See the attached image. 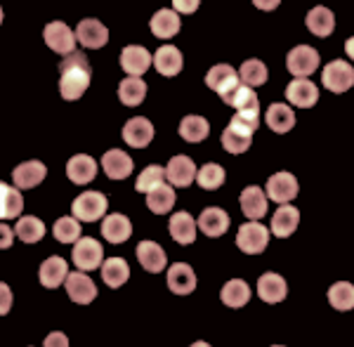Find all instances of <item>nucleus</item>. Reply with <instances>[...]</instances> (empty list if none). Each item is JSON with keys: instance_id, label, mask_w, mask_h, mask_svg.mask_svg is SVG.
<instances>
[{"instance_id": "nucleus-52", "label": "nucleus", "mask_w": 354, "mask_h": 347, "mask_svg": "<svg viewBox=\"0 0 354 347\" xmlns=\"http://www.w3.org/2000/svg\"><path fill=\"white\" fill-rule=\"evenodd\" d=\"M345 50H347V57H350V59H354V36L345 43Z\"/></svg>"}, {"instance_id": "nucleus-38", "label": "nucleus", "mask_w": 354, "mask_h": 347, "mask_svg": "<svg viewBox=\"0 0 354 347\" xmlns=\"http://www.w3.org/2000/svg\"><path fill=\"white\" fill-rule=\"evenodd\" d=\"M250 135L253 133H248V130L230 123L225 128V133H222V147H225L230 153H243L250 147Z\"/></svg>"}, {"instance_id": "nucleus-48", "label": "nucleus", "mask_w": 354, "mask_h": 347, "mask_svg": "<svg viewBox=\"0 0 354 347\" xmlns=\"http://www.w3.org/2000/svg\"><path fill=\"white\" fill-rule=\"evenodd\" d=\"M12 310V291L8 288V283L0 281V317H5Z\"/></svg>"}, {"instance_id": "nucleus-3", "label": "nucleus", "mask_w": 354, "mask_h": 347, "mask_svg": "<svg viewBox=\"0 0 354 347\" xmlns=\"http://www.w3.org/2000/svg\"><path fill=\"white\" fill-rule=\"evenodd\" d=\"M270 243V229L265 225H260L258 220H250L239 227L236 234V246L243 250L245 255H260Z\"/></svg>"}, {"instance_id": "nucleus-31", "label": "nucleus", "mask_w": 354, "mask_h": 347, "mask_svg": "<svg viewBox=\"0 0 354 347\" xmlns=\"http://www.w3.org/2000/svg\"><path fill=\"white\" fill-rule=\"evenodd\" d=\"M305 24L314 33V36L326 38V36L333 33V28H335V17H333V12H330L328 8H324V5H317V8H312L310 12H307Z\"/></svg>"}, {"instance_id": "nucleus-7", "label": "nucleus", "mask_w": 354, "mask_h": 347, "mask_svg": "<svg viewBox=\"0 0 354 347\" xmlns=\"http://www.w3.org/2000/svg\"><path fill=\"white\" fill-rule=\"evenodd\" d=\"M239 81H241V78H239V73L234 71L230 64H215L213 69L205 73V85H208L210 90H215L222 97V102L239 88Z\"/></svg>"}, {"instance_id": "nucleus-23", "label": "nucleus", "mask_w": 354, "mask_h": 347, "mask_svg": "<svg viewBox=\"0 0 354 347\" xmlns=\"http://www.w3.org/2000/svg\"><path fill=\"white\" fill-rule=\"evenodd\" d=\"M137 260H140V265L145 267L147 272H151V274L163 272L165 265H168L165 250L153 241H142L140 246H137Z\"/></svg>"}, {"instance_id": "nucleus-14", "label": "nucleus", "mask_w": 354, "mask_h": 347, "mask_svg": "<svg viewBox=\"0 0 354 347\" xmlns=\"http://www.w3.org/2000/svg\"><path fill=\"white\" fill-rule=\"evenodd\" d=\"M151 64H153V57L149 55V50L142 48V45H128L121 53V66L130 76H142Z\"/></svg>"}, {"instance_id": "nucleus-21", "label": "nucleus", "mask_w": 354, "mask_h": 347, "mask_svg": "<svg viewBox=\"0 0 354 347\" xmlns=\"http://www.w3.org/2000/svg\"><path fill=\"white\" fill-rule=\"evenodd\" d=\"M182 53L175 48V45H161V48L156 50V55H153V66H156V71L161 73V76H168L173 78L177 73L182 71Z\"/></svg>"}, {"instance_id": "nucleus-46", "label": "nucleus", "mask_w": 354, "mask_h": 347, "mask_svg": "<svg viewBox=\"0 0 354 347\" xmlns=\"http://www.w3.org/2000/svg\"><path fill=\"white\" fill-rule=\"evenodd\" d=\"M232 123L248 130V133H255V130L260 128V111H239L236 116L232 118Z\"/></svg>"}, {"instance_id": "nucleus-53", "label": "nucleus", "mask_w": 354, "mask_h": 347, "mask_svg": "<svg viewBox=\"0 0 354 347\" xmlns=\"http://www.w3.org/2000/svg\"><path fill=\"white\" fill-rule=\"evenodd\" d=\"M0 24H3V8H0Z\"/></svg>"}, {"instance_id": "nucleus-44", "label": "nucleus", "mask_w": 354, "mask_h": 347, "mask_svg": "<svg viewBox=\"0 0 354 347\" xmlns=\"http://www.w3.org/2000/svg\"><path fill=\"white\" fill-rule=\"evenodd\" d=\"M53 234L59 243H76L81 238V225L76 218H59L53 227Z\"/></svg>"}, {"instance_id": "nucleus-26", "label": "nucleus", "mask_w": 354, "mask_h": 347, "mask_svg": "<svg viewBox=\"0 0 354 347\" xmlns=\"http://www.w3.org/2000/svg\"><path fill=\"white\" fill-rule=\"evenodd\" d=\"M24 210V198L19 194V187H10L8 182H0V220L19 218Z\"/></svg>"}, {"instance_id": "nucleus-42", "label": "nucleus", "mask_w": 354, "mask_h": 347, "mask_svg": "<svg viewBox=\"0 0 354 347\" xmlns=\"http://www.w3.org/2000/svg\"><path fill=\"white\" fill-rule=\"evenodd\" d=\"M239 78L248 88H258V85L267 83V66L260 59H245L239 69Z\"/></svg>"}, {"instance_id": "nucleus-33", "label": "nucleus", "mask_w": 354, "mask_h": 347, "mask_svg": "<svg viewBox=\"0 0 354 347\" xmlns=\"http://www.w3.org/2000/svg\"><path fill=\"white\" fill-rule=\"evenodd\" d=\"M130 279V267L121 258H109L102 263V281L109 288H121Z\"/></svg>"}, {"instance_id": "nucleus-1", "label": "nucleus", "mask_w": 354, "mask_h": 347, "mask_svg": "<svg viewBox=\"0 0 354 347\" xmlns=\"http://www.w3.org/2000/svg\"><path fill=\"white\" fill-rule=\"evenodd\" d=\"M59 93L62 97L73 102L78 100L85 90L90 88V76H93V69H90V62L83 53H68L64 55V59L59 62Z\"/></svg>"}, {"instance_id": "nucleus-29", "label": "nucleus", "mask_w": 354, "mask_h": 347, "mask_svg": "<svg viewBox=\"0 0 354 347\" xmlns=\"http://www.w3.org/2000/svg\"><path fill=\"white\" fill-rule=\"evenodd\" d=\"M170 236L177 243H182V246H189V243H194V238H196V220L189 213H185V210L175 213L170 218Z\"/></svg>"}, {"instance_id": "nucleus-49", "label": "nucleus", "mask_w": 354, "mask_h": 347, "mask_svg": "<svg viewBox=\"0 0 354 347\" xmlns=\"http://www.w3.org/2000/svg\"><path fill=\"white\" fill-rule=\"evenodd\" d=\"M15 241V229H10L8 225H0V250L10 248Z\"/></svg>"}, {"instance_id": "nucleus-15", "label": "nucleus", "mask_w": 354, "mask_h": 347, "mask_svg": "<svg viewBox=\"0 0 354 347\" xmlns=\"http://www.w3.org/2000/svg\"><path fill=\"white\" fill-rule=\"evenodd\" d=\"M286 293H288V286H286V279L281 274L267 272V274H262L258 279V295L265 303H270V305L281 303V300L286 298Z\"/></svg>"}, {"instance_id": "nucleus-51", "label": "nucleus", "mask_w": 354, "mask_h": 347, "mask_svg": "<svg viewBox=\"0 0 354 347\" xmlns=\"http://www.w3.org/2000/svg\"><path fill=\"white\" fill-rule=\"evenodd\" d=\"M45 345H68V340L64 333H53L45 338Z\"/></svg>"}, {"instance_id": "nucleus-34", "label": "nucleus", "mask_w": 354, "mask_h": 347, "mask_svg": "<svg viewBox=\"0 0 354 347\" xmlns=\"http://www.w3.org/2000/svg\"><path fill=\"white\" fill-rule=\"evenodd\" d=\"M265 121L274 130V133L283 135V133H288V130H293V125H295V111L290 109L288 104H272L270 109H267Z\"/></svg>"}, {"instance_id": "nucleus-10", "label": "nucleus", "mask_w": 354, "mask_h": 347, "mask_svg": "<svg viewBox=\"0 0 354 347\" xmlns=\"http://www.w3.org/2000/svg\"><path fill=\"white\" fill-rule=\"evenodd\" d=\"M66 293L76 305H90L97 298V286L93 279L88 274H83V270H81L66 276Z\"/></svg>"}, {"instance_id": "nucleus-16", "label": "nucleus", "mask_w": 354, "mask_h": 347, "mask_svg": "<svg viewBox=\"0 0 354 347\" xmlns=\"http://www.w3.org/2000/svg\"><path fill=\"white\" fill-rule=\"evenodd\" d=\"M66 175L73 185H88V182H93L97 175V161L93 156H88V153H78V156L68 158Z\"/></svg>"}, {"instance_id": "nucleus-2", "label": "nucleus", "mask_w": 354, "mask_h": 347, "mask_svg": "<svg viewBox=\"0 0 354 347\" xmlns=\"http://www.w3.org/2000/svg\"><path fill=\"white\" fill-rule=\"evenodd\" d=\"M109 208V201L102 191H83L81 196L73 201L71 213L76 220H83V223H97L102 220V215Z\"/></svg>"}, {"instance_id": "nucleus-5", "label": "nucleus", "mask_w": 354, "mask_h": 347, "mask_svg": "<svg viewBox=\"0 0 354 347\" xmlns=\"http://www.w3.org/2000/svg\"><path fill=\"white\" fill-rule=\"evenodd\" d=\"M319 53L310 45H295L286 57V66L295 78H307L319 69Z\"/></svg>"}, {"instance_id": "nucleus-30", "label": "nucleus", "mask_w": 354, "mask_h": 347, "mask_svg": "<svg viewBox=\"0 0 354 347\" xmlns=\"http://www.w3.org/2000/svg\"><path fill=\"white\" fill-rule=\"evenodd\" d=\"M41 283L45 288H57L64 283V279L68 276V265L64 258H59V255H53V258H48L45 263L41 265Z\"/></svg>"}, {"instance_id": "nucleus-11", "label": "nucleus", "mask_w": 354, "mask_h": 347, "mask_svg": "<svg viewBox=\"0 0 354 347\" xmlns=\"http://www.w3.org/2000/svg\"><path fill=\"white\" fill-rule=\"evenodd\" d=\"M73 33H76V41L81 43L83 48H90V50L102 48V45H106V41H109V28L97 19L78 21V26Z\"/></svg>"}, {"instance_id": "nucleus-50", "label": "nucleus", "mask_w": 354, "mask_h": 347, "mask_svg": "<svg viewBox=\"0 0 354 347\" xmlns=\"http://www.w3.org/2000/svg\"><path fill=\"white\" fill-rule=\"evenodd\" d=\"M279 3L281 0H253V5L258 10H265V12H272V10H277L279 8Z\"/></svg>"}, {"instance_id": "nucleus-25", "label": "nucleus", "mask_w": 354, "mask_h": 347, "mask_svg": "<svg viewBox=\"0 0 354 347\" xmlns=\"http://www.w3.org/2000/svg\"><path fill=\"white\" fill-rule=\"evenodd\" d=\"M241 210L248 220H260L267 215V194L260 187H245L241 191Z\"/></svg>"}, {"instance_id": "nucleus-32", "label": "nucleus", "mask_w": 354, "mask_h": 347, "mask_svg": "<svg viewBox=\"0 0 354 347\" xmlns=\"http://www.w3.org/2000/svg\"><path fill=\"white\" fill-rule=\"evenodd\" d=\"M147 206H149L151 213L156 215H165L168 210H173L175 206V189L173 185H158L153 187L151 191H147Z\"/></svg>"}, {"instance_id": "nucleus-40", "label": "nucleus", "mask_w": 354, "mask_h": 347, "mask_svg": "<svg viewBox=\"0 0 354 347\" xmlns=\"http://www.w3.org/2000/svg\"><path fill=\"white\" fill-rule=\"evenodd\" d=\"M225 104L234 106L236 111H260V100L258 95L253 93V88L248 85H239L236 90L225 100Z\"/></svg>"}, {"instance_id": "nucleus-43", "label": "nucleus", "mask_w": 354, "mask_h": 347, "mask_svg": "<svg viewBox=\"0 0 354 347\" xmlns=\"http://www.w3.org/2000/svg\"><path fill=\"white\" fill-rule=\"evenodd\" d=\"M196 182H198V187H203V189H208V191L218 189V187L225 185V168L218 166V163H205L196 173Z\"/></svg>"}, {"instance_id": "nucleus-17", "label": "nucleus", "mask_w": 354, "mask_h": 347, "mask_svg": "<svg viewBox=\"0 0 354 347\" xmlns=\"http://www.w3.org/2000/svg\"><path fill=\"white\" fill-rule=\"evenodd\" d=\"M45 173H48V168H45V163L41 161L19 163L12 173L15 187H19V189H33V187H38L45 180Z\"/></svg>"}, {"instance_id": "nucleus-6", "label": "nucleus", "mask_w": 354, "mask_h": 347, "mask_svg": "<svg viewBox=\"0 0 354 347\" xmlns=\"http://www.w3.org/2000/svg\"><path fill=\"white\" fill-rule=\"evenodd\" d=\"M102 255H104V248L100 246V241L93 236H83V238H78L76 246H73L71 258L78 270L90 272V270L102 267Z\"/></svg>"}, {"instance_id": "nucleus-28", "label": "nucleus", "mask_w": 354, "mask_h": 347, "mask_svg": "<svg viewBox=\"0 0 354 347\" xmlns=\"http://www.w3.org/2000/svg\"><path fill=\"white\" fill-rule=\"evenodd\" d=\"M102 234H104V238L109 243H123L133 234V225H130V220L121 213L106 215L104 223H102Z\"/></svg>"}, {"instance_id": "nucleus-4", "label": "nucleus", "mask_w": 354, "mask_h": 347, "mask_svg": "<svg viewBox=\"0 0 354 347\" xmlns=\"http://www.w3.org/2000/svg\"><path fill=\"white\" fill-rule=\"evenodd\" d=\"M322 83L324 88L330 90V93L340 95V93H347V90L354 85V69L352 64H347L345 59H335L330 62L326 69L322 71Z\"/></svg>"}, {"instance_id": "nucleus-45", "label": "nucleus", "mask_w": 354, "mask_h": 347, "mask_svg": "<svg viewBox=\"0 0 354 347\" xmlns=\"http://www.w3.org/2000/svg\"><path fill=\"white\" fill-rule=\"evenodd\" d=\"M163 180H165V168H161V166H147L140 173V178H137L135 189L137 191H145V194H147V191H151L153 187L163 185Z\"/></svg>"}, {"instance_id": "nucleus-39", "label": "nucleus", "mask_w": 354, "mask_h": 347, "mask_svg": "<svg viewBox=\"0 0 354 347\" xmlns=\"http://www.w3.org/2000/svg\"><path fill=\"white\" fill-rule=\"evenodd\" d=\"M328 303L338 312L354 310V286L350 281H338L328 288Z\"/></svg>"}, {"instance_id": "nucleus-20", "label": "nucleus", "mask_w": 354, "mask_h": 347, "mask_svg": "<svg viewBox=\"0 0 354 347\" xmlns=\"http://www.w3.org/2000/svg\"><path fill=\"white\" fill-rule=\"evenodd\" d=\"M196 225L205 236L215 238V236H222L227 229H230V215H227L222 208H205L203 213L198 215Z\"/></svg>"}, {"instance_id": "nucleus-19", "label": "nucleus", "mask_w": 354, "mask_h": 347, "mask_svg": "<svg viewBox=\"0 0 354 347\" xmlns=\"http://www.w3.org/2000/svg\"><path fill=\"white\" fill-rule=\"evenodd\" d=\"M300 225V210L288 206V203H281V208L272 215V234L279 238H286L298 229Z\"/></svg>"}, {"instance_id": "nucleus-12", "label": "nucleus", "mask_w": 354, "mask_h": 347, "mask_svg": "<svg viewBox=\"0 0 354 347\" xmlns=\"http://www.w3.org/2000/svg\"><path fill=\"white\" fill-rule=\"evenodd\" d=\"M196 173L198 170L189 156H173L165 166V180L173 187H189L196 180Z\"/></svg>"}, {"instance_id": "nucleus-8", "label": "nucleus", "mask_w": 354, "mask_h": 347, "mask_svg": "<svg viewBox=\"0 0 354 347\" xmlns=\"http://www.w3.org/2000/svg\"><path fill=\"white\" fill-rule=\"evenodd\" d=\"M43 38H45V43H48V48L59 55L73 53V48H76V43H78L76 33H73L64 21H50L43 31Z\"/></svg>"}, {"instance_id": "nucleus-47", "label": "nucleus", "mask_w": 354, "mask_h": 347, "mask_svg": "<svg viewBox=\"0 0 354 347\" xmlns=\"http://www.w3.org/2000/svg\"><path fill=\"white\" fill-rule=\"evenodd\" d=\"M201 5V0H173V10L177 15H194Z\"/></svg>"}, {"instance_id": "nucleus-37", "label": "nucleus", "mask_w": 354, "mask_h": 347, "mask_svg": "<svg viewBox=\"0 0 354 347\" xmlns=\"http://www.w3.org/2000/svg\"><path fill=\"white\" fill-rule=\"evenodd\" d=\"M208 133H210V125L208 121H205L203 116H185L182 118V123H180V135H182V140L185 142H203L205 138H208Z\"/></svg>"}, {"instance_id": "nucleus-36", "label": "nucleus", "mask_w": 354, "mask_h": 347, "mask_svg": "<svg viewBox=\"0 0 354 347\" xmlns=\"http://www.w3.org/2000/svg\"><path fill=\"white\" fill-rule=\"evenodd\" d=\"M118 97L125 106H137L147 97V83L140 76H130L118 85Z\"/></svg>"}, {"instance_id": "nucleus-18", "label": "nucleus", "mask_w": 354, "mask_h": 347, "mask_svg": "<svg viewBox=\"0 0 354 347\" xmlns=\"http://www.w3.org/2000/svg\"><path fill=\"white\" fill-rule=\"evenodd\" d=\"M168 288L177 295H189L196 288V274L187 263H175L168 270Z\"/></svg>"}, {"instance_id": "nucleus-41", "label": "nucleus", "mask_w": 354, "mask_h": 347, "mask_svg": "<svg viewBox=\"0 0 354 347\" xmlns=\"http://www.w3.org/2000/svg\"><path fill=\"white\" fill-rule=\"evenodd\" d=\"M15 234L24 243H38L45 236V225L38 218H33V215H26V218H19V223L15 227Z\"/></svg>"}, {"instance_id": "nucleus-13", "label": "nucleus", "mask_w": 354, "mask_h": 347, "mask_svg": "<svg viewBox=\"0 0 354 347\" xmlns=\"http://www.w3.org/2000/svg\"><path fill=\"white\" fill-rule=\"evenodd\" d=\"M286 100L293 106H300V109H310L319 102V88L307 78H295L293 83L286 88Z\"/></svg>"}, {"instance_id": "nucleus-24", "label": "nucleus", "mask_w": 354, "mask_h": 347, "mask_svg": "<svg viewBox=\"0 0 354 347\" xmlns=\"http://www.w3.org/2000/svg\"><path fill=\"white\" fill-rule=\"evenodd\" d=\"M102 168L111 180H125L133 173V158L121 149H109L102 156Z\"/></svg>"}, {"instance_id": "nucleus-27", "label": "nucleus", "mask_w": 354, "mask_h": 347, "mask_svg": "<svg viewBox=\"0 0 354 347\" xmlns=\"http://www.w3.org/2000/svg\"><path fill=\"white\" fill-rule=\"evenodd\" d=\"M149 26H151L153 36L163 38V41H168V38L177 36V31H180L182 21H180V15H177L175 10H158V12L151 17Z\"/></svg>"}, {"instance_id": "nucleus-22", "label": "nucleus", "mask_w": 354, "mask_h": 347, "mask_svg": "<svg viewBox=\"0 0 354 347\" xmlns=\"http://www.w3.org/2000/svg\"><path fill=\"white\" fill-rule=\"evenodd\" d=\"M123 140L128 142L130 147H135V149H142V147H147L149 142L153 140V125L151 121H147V118H130L128 123H125L123 128Z\"/></svg>"}, {"instance_id": "nucleus-9", "label": "nucleus", "mask_w": 354, "mask_h": 347, "mask_svg": "<svg viewBox=\"0 0 354 347\" xmlns=\"http://www.w3.org/2000/svg\"><path fill=\"white\" fill-rule=\"evenodd\" d=\"M298 191H300L298 180L290 173H277L267 180V196H270L274 203L293 201V198L298 196Z\"/></svg>"}, {"instance_id": "nucleus-35", "label": "nucleus", "mask_w": 354, "mask_h": 347, "mask_svg": "<svg viewBox=\"0 0 354 347\" xmlns=\"http://www.w3.org/2000/svg\"><path fill=\"white\" fill-rule=\"evenodd\" d=\"M222 303H225L227 307H243L248 305L250 300V288L248 283L243 281V279H232V281H227L225 286H222V293H220Z\"/></svg>"}]
</instances>
